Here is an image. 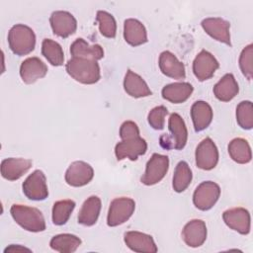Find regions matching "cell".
<instances>
[{"label": "cell", "mask_w": 253, "mask_h": 253, "mask_svg": "<svg viewBox=\"0 0 253 253\" xmlns=\"http://www.w3.org/2000/svg\"><path fill=\"white\" fill-rule=\"evenodd\" d=\"M193 174L190 166L186 161H180L175 167L172 187L175 192L182 193L184 192L192 182Z\"/></svg>", "instance_id": "f546056e"}, {"label": "cell", "mask_w": 253, "mask_h": 253, "mask_svg": "<svg viewBox=\"0 0 253 253\" xmlns=\"http://www.w3.org/2000/svg\"><path fill=\"white\" fill-rule=\"evenodd\" d=\"M168 114V110L165 106H157L153 108L147 116V121L149 126L156 130H161L164 128L165 117Z\"/></svg>", "instance_id": "d590c367"}, {"label": "cell", "mask_w": 253, "mask_h": 253, "mask_svg": "<svg viewBox=\"0 0 253 253\" xmlns=\"http://www.w3.org/2000/svg\"><path fill=\"white\" fill-rule=\"evenodd\" d=\"M204 31L213 40L231 45L230 42V24L226 20L218 17L206 18L201 23Z\"/></svg>", "instance_id": "9a60e30c"}, {"label": "cell", "mask_w": 253, "mask_h": 253, "mask_svg": "<svg viewBox=\"0 0 253 253\" xmlns=\"http://www.w3.org/2000/svg\"><path fill=\"white\" fill-rule=\"evenodd\" d=\"M219 63L208 50H201L193 61V72L199 81L211 79L218 69Z\"/></svg>", "instance_id": "8fae6325"}, {"label": "cell", "mask_w": 253, "mask_h": 253, "mask_svg": "<svg viewBox=\"0 0 253 253\" xmlns=\"http://www.w3.org/2000/svg\"><path fill=\"white\" fill-rule=\"evenodd\" d=\"M158 65L160 71L167 77L173 79H185L186 69L183 62H181L171 51H162L159 55Z\"/></svg>", "instance_id": "ffe728a7"}, {"label": "cell", "mask_w": 253, "mask_h": 253, "mask_svg": "<svg viewBox=\"0 0 253 253\" xmlns=\"http://www.w3.org/2000/svg\"><path fill=\"white\" fill-rule=\"evenodd\" d=\"M252 57H253V45L252 43L246 45L239 56V67L242 72V74L248 79H252Z\"/></svg>", "instance_id": "e575fe53"}, {"label": "cell", "mask_w": 253, "mask_h": 253, "mask_svg": "<svg viewBox=\"0 0 253 253\" xmlns=\"http://www.w3.org/2000/svg\"><path fill=\"white\" fill-rule=\"evenodd\" d=\"M49 23L54 35L59 38H68L73 35L77 29L75 17L67 11H54L49 17Z\"/></svg>", "instance_id": "30bf717a"}, {"label": "cell", "mask_w": 253, "mask_h": 253, "mask_svg": "<svg viewBox=\"0 0 253 253\" xmlns=\"http://www.w3.org/2000/svg\"><path fill=\"white\" fill-rule=\"evenodd\" d=\"M22 251H27V252H31L32 250L25 247V246H22V245H18V244H11L9 245L7 248H5L4 252L7 253V252H22Z\"/></svg>", "instance_id": "74e56055"}, {"label": "cell", "mask_w": 253, "mask_h": 253, "mask_svg": "<svg viewBox=\"0 0 253 253\" xmlns=\"http://www.w3.org/2000/svg\"><path fill=\"white\" fill-rule=\"evenodd\" d=\"M42 54L53 66H61L64 62V52L61 45L50 39H44L42 42Z\"/></svg>", "instance_id": "4dcf8cb0"}, {"label": "cell", "mask_w": 253, "mask_h": 253, "mask_svg": "<svg viewBox=\"0 0 253 253\" xmlns=\"http://www.w3.org/2000/svg\"><path fill=\"white\" fill-rule=\"evenodd\" d=\"M32 160L26 158H6L1 162V175L8 181H16L32 167Z\"/></svg>", "instance_id": "d6986e66"}, {"label": "cell", "mask_w": 253, "mask_h": 253, "mask_svg": "<svg viewBox=\"0 0 253 253\" xmlns=\"http://www.w3.org/2000/svg\"><path fill=\"white\" fill-rule=\"evenodd\" d=\"M139 135V128L137 125L132 121H126L122 124L120 127V137L122 140L130 139L134 137H138Z\"/></svg>", "instance_id": "8d00e7d4"}, {"label": "cell", "mask_w": 253, "mask_h": 253, "mask_svg": "<svg viewBox=\"0 0 253 253\" xmlns=\"http://www.w3.org/2000/svg\"><path fill=\"white\" fill-rule=\"evenodd\" d=\"M24 195L32 201H43L48 197L46 178L42 170H35L22 185Z\"/></svg>", "instance_id": "ba28073f"}, {"label": "cell", "mask_w": 253, "mask_h": 253, "mask_svg": "<svg viewBox=\"0 0 253 253\" xmlns=\"http://www.w3.org/2000/svg\"><path fill=\"white\" fill-rule=\"evenodd\" d=\"M228 154L230 158L239 164L249 163L252 159L251 147L248 141L241 137L233 138L228 144Z\"/></svg>", "instance_id": "83f0119b"}, {"label": "cell", "mask_w": 253, "mask_h": 253, "mask_svg": "<svg viewBox=\"0 0 253 253\" xmlns=\"http://www.w3.org/2000/svg\"><path fill=\"white\" fill-rule=\"evenodd\" d=\"M124 89L126 93L132 98H142L152 95L144 79L130 69H128L125 75Z\"/></svg>", "instance_id": "7402d4cb"}, {"label": "cell", "mask_w": 253, "mask_h": 253, "mask_svg": "<svg viewBox=\"0 0 253 253\" xmlns=\"http://www.w3.org/2000/svg\"><path fill=\"white\" fill-rule=\"evenodd\" d=\"M124 38L131 46H138L147 42V32L144 25L133 18L124 22Z\"/></svg>", "instance_id": "44dd1931"}, {"label": "cell", "mask_w": 253, "mask_h": 253, "mask_svg": "<svg viewBox=\"0 0 253 253\" xmlns=\"http://www.w3.org/2000/svg\"><path fill=\"white\" fill-rule=\"evenodd\" d=\"M213 117L211 105L205 101H197L191 107V119L195 131L206 129L211 123Z\"/></svg>", "instance_id": "603a6c76"}, {"label": "cell", "mask_w": 253, "mask_h": 253, "mask_svg": "<svg viewBox=\"0 0 253 253\" xmlns=\"http://www.w3.org/2000/svg\"><path fill=\"white\" fill-rule=\"evenodd\" d=\"M239 92V86L233 74H224L213 87L215 98L221 102L231 101Z\"/></svg>", "instance_id": "4316f807"}, {"label": "cell", "mask_w": 253, "mask_h": 253, "mask_svg": "<svg viewBox=\"0 0 253 253\" xmlns=\"http://www.w3.org/2000/svg\"><path fill=\"white\" fill-rule=\"evenodd\" d=\"M81 243L82 241L78 236L70 233H61L54 235L50 239L49 246L52 250L60 253H72L77 250Z\"/></svg>", "instance_id": "f1b7e54d"}, {"label": "cell", "mask_w": 253, "mask_h": 253, "mask_svg": "<svg viewBox=\"0 0 253 253\" xmlns=\"http://www.w3.org/2000/svg\"><path fill=\"white\" fill-rule=\"evenodd\" d=\"M224 223L232 230L246 235L250 232L251 217L249 211L241 207L226 210L222 213Z\"/></svg>", "instance_id": "4fadbf2b"}, {"label": "cell", "mask_w": 253, "mask_h": 253, "mask_svg": "<svg viewBox=\"0 0 253 253\" xmlns=\"http://www.w3.org/2000/svg\"><path fill=\"white\" fill-rule=\"evenodd\" d=\"M220 196V187L212 181L202 182L193 194V203L200 211L211 210Z\"/></svg>", "instance_id": "52a82bcc"}, {"label": "cell", "mask_w": 253, "mask_h": 253, "mask_svg": "<svg viewBox=\"0 0 253 253\" xmlns=\"http://www.w3.org/2000/svg\"><path fill=\"white\" fill-rule=\"evenodd\" d=\"M135 210V202L127 197L114 199L109 207L107 224L111 227L119 226L129 219Z\"/></svg>", "instance_id": "5b68a950"}, {"label": "cell", "mask_w": 253, "mask_h": 253, "mask_svg": "<svg viewBox=\"0 0 253 253\" xmlns=\"http://www.w3.org/2000/svg\"><path fill=\"white\" fill-rule=\"evenodd\" d=\"M10 212L16 223L25 230L30 232H42L45 230V220L39 209L14 204L10 209Z\"/></svg>", "instance_id": "7a4b0ae2"}, {"label": "cell", "mask_w": 253, "mask_h": 253, "mask_svg": "<svg viewBox=\"0 0 253 253\" xmlns=\"http://www.w3.org/2000/svg\"><path fill=\"white\" fill-rule=\"evenodd\" d=\"M168 128L170 134L160 137V145L166 149H183L188 139V129L183 118L177 113L171 114L168 120Z\"/></svg>", "instance_id": "277c9868"}, {"label": "cell", "mask_w": 253, "mask_h": 253, "mask_svg": "<svg viewBox=\"0 0 253 253\" xmlns=\"http://www.w3.org/2000/svg\"><path fill=\"white\" fill-rule=\"evenodd\" d=\"M94 170L87 162L78 160L72 162L65 172V182L71 187H82L91 182Z\"/></svg>", "instance_id": "7c38bea8"}, {"label": "cell", "mask_w": 253, "mask_h": 253, "mask_svg": "<svg viewBox=\"0 0 253 253\" xmlns=\"http://www.w3.org/2000/svg\"><path fill=\"white\" fill-rule=\"evenodd\" d=\"M96 21L102 36L108 39H114L117 34V23L112 14L107 11L99 10L96 15Z\"/></svg>", "instance_id": "d6a6232c"}, {"label": "cell", "mask_w": 253, "mask_h": 253, "mask_svg": "<svg viewBox=\"0 0 253 253\" xmlns=\"http://www.w3.org/2000/svg\"><path fill=\"white\" fill-rule=\"evenodd\" d=\"M194 87L188 82H175L163 87L161 95L163 99L173 103L181 104L186 102L192 95Z\"/></svg>", "instance_id": "cb8c5ba5"}, {"label": "cell", "mask_w": 253, "mask_h": 253, "mask_svg": "<svg viewBox=\"0 0 253 253\" xmlns=\"http://www.w3.org/2000/svg\"><path fill=\"white\" fill-rule=\"evenodd\" d=\"M102 203L99 197L97 196H90L87 198L79 212H78V223L85 225V226H92L94 225L99 217L101 211Z\"/></svg>", "instance_id": "d4e9b609"}, {"label": "cell", "mask_w": 253, "mask_h": 253, "mask_svg": "<svg viewBox=\"0 0 253 253\" xmlns=\"http://www.w3.org/2000/svg\"><path fill=\"white\" fill-rule=\"evenodd\" d=\"M65 69L70 77L82 84H95L101 78L100 66L96 60L71 57L67 61Z\"/></svg>", "instance_id": "6da1fadb"}, {"label": "cell", "mask_w": 253, "mask_h": 253, "mask_svg": "<svg viewBox=\"0 0 253 253\" xmlns=\"http://www.w3.org/2000/svg\"><path fill=\"white\" fill-rule=\"evenodd\" d=\"M207 225L202 219H192L188 221L182 230V238L184 242L192 248L202 246L207 239Z\"/></svg>", "instance_id": "2e32d148"}, {"label": "cell", "mask_w": 253, "mask_h": 253, "mask_svg": "<svg viewBox=\"0 0 253 253\" xmlns=\"http://www.w3.org/2000/svg\"><path fill=\"white\" fill-rule=\"evenodd\" d=\"M126 245L134 252L156 253L158 248L151 235L140 231H127L124 235Z\"/></svg>", "instance_id": "e0dca14e"}, {"label": "cell", "mask_w": 253, "mask_h": 253, "mask_svg": "<svg viewBox=\"0 0 253 253\" xmlns=\"http://www.w3.org/2000/svg\"><path fill=\"white\" fill-rule=\"evenodd\" d=\"M8 43L13 53L19 56L27 55L35 49L36 35L29 26L16 24L8 33Z\"/></svg>", "instance_id": "3957f363"}, {"label": "cell", "mask_w": 253, "mask_h": 253, "mask_svg": "<svg viewBox=\"0 0 253 253\" xmlns=\"http://www.w3.org/2000/svg\"><path fill=\"white\" fill-rule=\"evenodd\" d=\"M236 122L243 129L253 127V106L251 101H242L237 105Z\"/></svg>", "instance_id": "836d02e7"}, {"label": "cell", "mask_w": 253, "mask_h": 253, "mask_svg": "<svg viewBox=\"0 0 253 253\" xmlns=\"http://www.w3.org/2000/svg\"><path fill=\"white\" fill-rule=\"evenodd\" d=\"M196 165L202 170H211L218 162V149L211 137L204 138L197 146L195 152Z\"/></svg>", "instance_id": "9c48e42d"}, {"label": "cell", "mask_w": 253, "mask_h": 253, "mask_svg": "<svg viewBox=\"0 0 253 253\" xmlns=\"http://www.w3.org/2000/svg\"><path fill=\"white\" fill-rule=\"evenodd\" d=\"M146 150L147 142L140 136L122 140L115 146V154L118 160L127 158L131 161H135L140 155L145 154Z\"/></svg>", "instance_id": "5bb4252c"}, {"label": "cell", "mask_w": 253, "mask_h": 253, "mask_svg": "<svg viewBox=\"0 0 253 253\" xmlns=\"http://www.w3.org/2000/svg\"><path fill=\"white\" fill-rule=\"evenodd\" d=\"M72 57H80L92 60H100L104 57V49L100 44L90 45L84 39H76L70 45Z\"/></svg>", "instance_id": "484cf974"}, {"label": "cell", "mask_w": 253, "mask_h": 253, "mask_svg": "<svg viewBox=\"0 0 253 253\" xmlns=\"http://www.w3.org/2000/svg\"><path fill=\"white\" fill-rule=\"evenodd\" d=\"M47 73V66L39 57L33 56L25 59L20 66V76L24 83L33 84L43 78Z\"/></svg>", "instance_id": "ac0fdd59"}, {"label": "cell", "mask_w": 253, "mask_h": 253, "mask_svg": "<svg viewBox=\"0 0 253 253\" xmlns=\"http://www.w3.org/2000/svg\"><path fill=\"white\" fill-rule=\"evenodd\" d=\"M75 202L72 200H60L53 204L52 222L55 225L65 224L75 209Z\"/></svg>", "instance_id": "1f68e13d"}, {"label": "cell", "mask_w": 253, "mask_h": 253, "mask_svg": "<svg viewBox=\"0 0 253 253\" xmlns=\"http://www.w3.org/2000/svg\"><path fill=\"white\" fill-rule=\"evenodd\" d=\"M168 169V156L159 153H153L146 163L145 171L140 178V182L146 186L155 185L165 177Z\"/></svg>", "instance_id": "8992f818"}]
</instances>
